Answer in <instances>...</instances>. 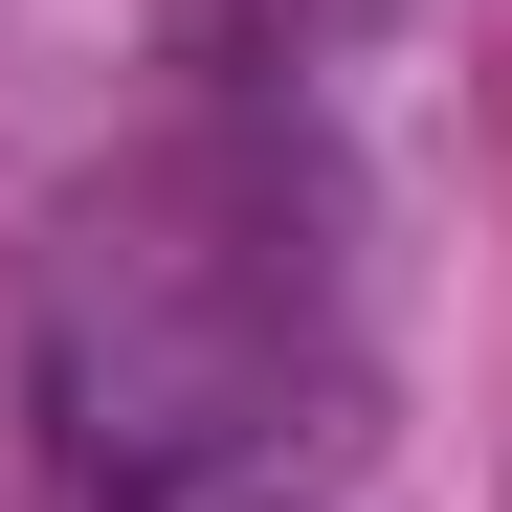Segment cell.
I'll list each match as a JSON object with an SVG mask.
<instances>
[]
</instances>
